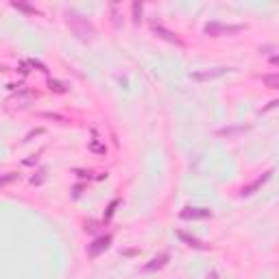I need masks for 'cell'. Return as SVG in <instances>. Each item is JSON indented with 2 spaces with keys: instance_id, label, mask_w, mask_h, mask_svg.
<instances>
[{
  "instance_id": "15",
  "label": "cell",
  "mask_w": 279,
  "mask_h": 279,
  "mask_svg": "<svg viewBox=\"0 0 279 279\" xmlns=\"http://www.w3.org/2000/svg\"><path fill=\"white\" fill-rule=\"evenodd\" d=\"M51 89H55V92H64V85H61V83H57V81H51Z\"/></svg>"
},
{
  "instance_id": "16",
  "label": "cell",
  "mask_w": 279,
  "mask_h": 279,
  "mask_svg": "<svg viewBox=\"0 0 279 279\" xmlns=\"http://www.w3.org/2000/svg\"><path fill=\"white\" fill-rule=\"evenodd\" d=\"M44 118H48V120H59V122H64V116H57V114H41Z\"/></svg>"
},
{
  "instance_id": "4",
  "label": "cell",
  "mask_w": 279,
  "mask_h": 279,
  "mask_svg": "<svg viewBox=\"0 0 279 279\" xmlns=\"http://www.w3.org/2000/svg\"><path fill=\"white\" fill-rule=\"evenodd\" d=\"M227 72V68H214V70H203V72H192L190 79L194 81H212V79H218Z\"/></svg>"
},
{
  "instance_id": "9",
  "label": "cell",
  "mask_w": 279,
  "mask_h": 279,
  "mask_svg": "<svg viewBox=\"0 0 279 279\" xmlns=\"http://www.w3.org/2000/svg\"><path fill=\"white\" fill-rule=\"evenodd\" d=\"M262 81H264V85H266V87L279 89V72H275V74H264Z\"/></svg>"
},
{
  "instance_id": "17",
  "label": "cell",
  "mask_w": 279,
  "mask_h": 279,
  "mask_svg": "<svg viewBox=\"0 0 279 279\" xmlns=\"http://www.w3.org/2000/svg\"><path fill=\"white\" fill-rule=\"evenodd\" d=\"M207 279H218V275H216V273H209V275H207Z\"/></svg>"
},
{
  "instance_id": "11",
  "label": "cell",
  "mask_w": 279,
  "mask_h": 279,
  "mask_svg": "<svg viewBox=\"0 0 279 279\" xmlns=\"http://www.w3.org/2000/svg\"><path fill=\"white\" fill-rule=\"evenodd\" d=\"M13 101L18 103V107H26V105H29V101H31V94H24V96H16V99H9L7 103H13Z\"/></svg>"
},
{
  "instance_id": "6",
  "label": "cell",
  "mask_w": 279,
  "mask_h": 279,
  "mask_svg": "<svg viewBox=\"0 0 279 279\" xmlns=\"http://www.w3.org/2000/svg\"><path fill=\"white\" fill-rule=\"evenodd\" d=\"M270 174H273V172H270V170H266V172L262 174V177H257V179L253 181V183L244 185L242 190H240V194H242V197H247V194H253L255 190H260V188H262V185H264V183H266V181L270 179Z\"/></svg>"
},
{
  "instance_id": "12",
  "label": "cell",
  "mask_w": 279,
  "mask_h": 279,
  "mask_svg": "<svg viewBox=\"0 0 279 279\" xmlns=\"http://www.w3.org/2000/svg\"><path fill=\"white\" fill-rule=\"evenodd\" d=\"M131 9H133V22L137 24L140 20H142V5H140V3H133V7H131Z\"/></svg>"
},
{
  "instance_id": "3",
  "label": "cell",
  "mask_w": 279,
  "mask_h": 279,
  "mask_svg": "<svg viewBox=\"0 0 279 279\" xmlns=\"http://www.w3.org/2000/svg\"><path fill=\"white\" fill-rule=\"evenodd\" d=\"M212 216V212L205 207H185L183 212H181V218L185 220H199V218H209Z\"/></svg>"
},
{
  "instance_id": "5",
  "label": "cell",
  "mask_w": 279,
  "mask_h": 279,
  "mask_svg": "<svg viewBox=\"0 0 279 279\" xmlns=\"http://www.w3.org/2000/svg\"><path fill=\"white\" fill-rule=\"evenodd\" d=\"M109 242H111V236H101V238H96L92 244H89V255H92V257L101 255L103 251L109 249Z\"/></svg>"
},
{
  "instance_id": "18",
  "label": "cell",
  "mask_w": 279,
  "mask_h": 279,
  "mask_svg": "<svg viewBox=\"0 0 279 279\" xmlns=\"http://www.w3.org/2000/svg\"><path fill=\"white\" fill-rule=\"evenodd\" d=\"M273 61H275V64H279V57H275V59H273Z\"/></svg>"
},
{
  "instance_id": "7",
  "label": "cell",
  "mask_w": 279,
  "mask_h": 279,
  "mask_svg": "<svg viewBox=\"0 0 279 279\" xmlns=\"http://www.w3.org/2000/svg\"><path fill=\"white\" fill-rule=\"evenodd\" d=\"M153 31H155L159 37H164V39H168V41H172V44H181V39L177 37V33H172V31H168V29H164L162 24H153Z\"/></svg>"
},
{
  "instance_id": "8",
  "label": "cell",
  "mask_w": 279,
  "mask_h": 279,
  "mask_svg": "<svg viewBox=\"0 0 279 279\" xmlns=\"http://www.w3.org/2000/svg\"><path fill=\"white\" fill-rule=\"evenodd\" d=\"M166 262H168V253H162L159 257H155V260H151V264H146L144 270H149V273H151V270H155V268H162Z\"/></svg>"
},
{
  "instance_id": "1",
  "label": "cell",
  "mask_w": 279,
  "mask_h": 279,
  "mask_svg": "<svg viewBox=\"0 0 279 279\" xmlns=\"http://www.w3.org/2000/svg\"><path fill=\"white\" fill-rule=\"evenodd\" d=\"M66 22H68V26L74 31V35L79 39H83V41L92 39L94 31H92V26H89V22L83 16H79V13H74V11H66Z\"/></svg>"
},
{
  "instance_id": "14",
  "label": "cell",
  "mask_w": 279,
  "mask_h": 279,
  "mask_svg": "<svg viewBox=\"0 0 279 279\" xmlns=\"http://www.w3.org/2000/svg\"><path fill=\"white\" fill-rule=\"evenodd\" d=\"M16 9H20V11H26V13H35V9L33 7H29V5H22V3H11Z\"/></svg>"
},
{
  "instance_id": "2",
  "label": "cell",
  "mask_w": 279,
  "mask_h": 279,
  "mask_svg": "<svg viewBox=\"0 0 279 279\" xmlns=\"http://www.w3.org/2000/svg\"><path fill=\"white\" fill-rule=\"evenodd\" d=\"M244 26L240 24H222V22H209L205 24V33L212 35V37H220V35H234V33H240Z\"/></svg>"
},
{
  "instance_id": "13",
  "label": "cell",
  "mask_w": 279,
  "mask_h": 279,
  "mask_svg": "<svg viewBox=\"0 0 279 279\" xmlns=\"http://www.w3.org/2000/svg\"><path fill=\"white\" fill-rule=\"evenodd\" d=\"M89 149H92L94 153H103V155H105V151H107V149H105V144H101L99 140H92V144H89Z\"/></svg>"
},
{
  "instance_id": "10",
  "label": "cell",
  "mask_w": 279,
  "mask_h": 279,
  "mask_svg": "<svg viewBox=\"0 0 279 279\" xmlns=\"http://www.w3.org/2000/svg\"><path fill=\"white\" fill-rule=\"evenodd\" d=\"M181 240H183L185 244H190V247H194V249H205V244L201 242V240H197V238H192V236H188V234H183V231H179L177 234Z\"/></svg>"
}]
</instances>
